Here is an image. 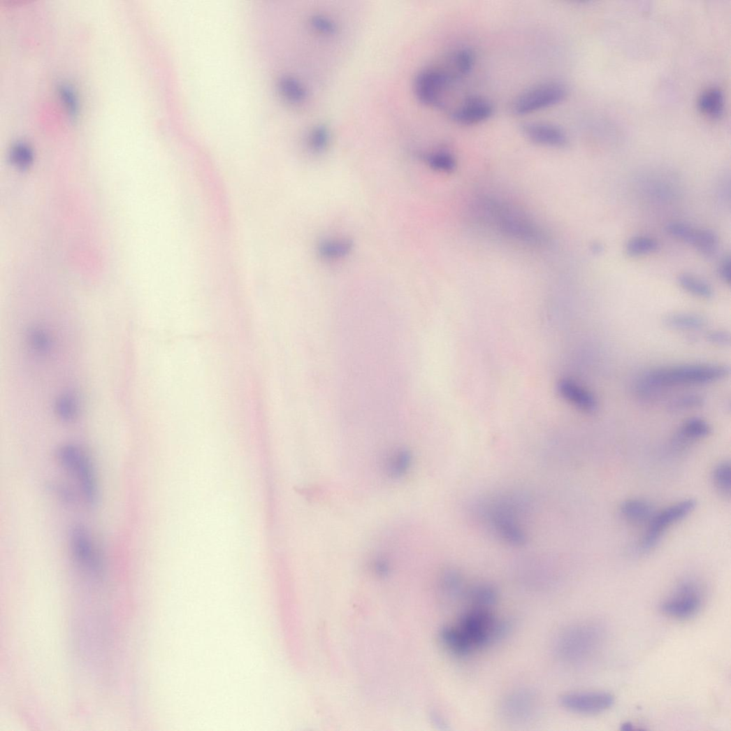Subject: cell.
<instances>
[{
	"instance_id": "obj_1",
	"label": "cell",
	"mask_w": 731,
	"mask_h": 731,
	"mask_svg": "<svg viewBox=\"0 0 731 731\" xmlns=\"http://www.w3.org/2000/svg\"><path fill=\"white\" fill-rule=\"evenodd\" d=\"M480 209L489 224L507 238L530 246H542L548 241L544 231L535 222L512 207L486 199Z\"/></svg>"
},
{
	"instance_id": "obj_2",
	"label": "cell",
	"mask_w": 731,
	"mask_h": 731,
	"mask_svg": "<svg viewBox=\"0 0 731 731\" xmlns=\"http://www.w3.org/2000/svg\"><path fill=\"white\" fill-rule=\"evenodd\" d=\"M605 639V630L599 624L579 623L561 631L555 639L553 650L559 660L576 665L598 654Z\"/></svg>"
},
{
	"instance_id": "obj_3",
	"label": "cell",
	"mask_w": 731,
	"mask_h": 731,
	"mask_svg": "<svg viewBox=\"0 0 731 731\" xmlns=\"http://www.w3.org/2000/svg\"><path fill=\"white\" fill-rule=\"evenodd\" d=\"M729 370L716 365H685L661 368L649 372L644 380V389H660L676 386L701 385L726 377Z\"/></svg>"
},
{
	"instance_id": "obj_4",
	"label": "cell",
	"mask_w": 731,
	"mask_h": 731,
	"mask_svg": "<svg viewBox=\"0 0 731 731\" xmlns=\"http://www.w3.org/2000/svg\"><path fill=\"white\" fill-rule=\"evenodd\" d=\"M482 517L493 535L507 544L519 547L526 541L519 521V509L511 498H498L486 503Z\"/></svg>"
},
{
	"instance_id": "obj_5",
	"label": "cell",
	"mask_w": 731,
	"mask_h": 731,
	"mask_svg": "<svg viewBox=\"0 0 731 731\" xmlns=\"http://www.w3.org/2000/svg\"><path fill=\"white\" fill-rule=\"evenodd\" d=\"M457 625L474 649L504 639L510 630L509 623L495 618L489 610L482 608L464 613Z\"/></svg>"
},
{
	"instance_id": "obj_6",
	"label": "cell",
	"mask_w": 731,
	"mask_h": 731,
	"mask_svg": "<svg viewBox=\"0 0 731 731\" xmlns=\"http://www.w3.org/2000/svg\"><path fill=\"white\" fill-rule=\"evenodd\" d=\"M704 602L705 591L701 583L693 579H686L662 602L660 609L667 616L686 621L697 616Z\"/></svg>"
},
{
	"instance_id": "obj_7",
	"label": "cell",
	"mask_w": 731,
	"mask_h": 731,
	"mask_svg": "<svg viewBox=\"0 0 731 731\" xmlns=\"http://www.w3.org/2000/svg\"><path fill=\"white\" fill-rule=\"evenodd\" d=\"M57 458L61 466L76 477L87 505L94 507L98 501V491L94 473L87 456L77 446L66 444L59 449Z\"/></svg>"
},
{
	"instance_id": "obj_8",
	"label": "cell",
	"mask_w": 731,
	"mask_h": 731,
	"mask_svg": "<svg viewBox=\"0 0 731 731\" xmlns=\"http://www.w3.org/2000/svg\"><path fill=\"white\" fill-rule=\"evenodd\" d=\"M695 507V501L689 498L655 512L649 521L646 533L639 544V551L646 553L653 549L667 530L690 514Z\"/></svg>"
},
{
	"instance_id": "obj_9",
	"label": "cell",
	"mask_w": 731,
	"mask_h": 731,
	"mask_svg": "<svg viewBox=\"0 0 731 731\" xmlns=\"http://www.w3.org/2000/svg\"><path fill=\"white\" fill-rule=\"evenodd\" d=\"M567 93L566 87L560 83L542 84L521 94L514 103L513 112L523 116L553 107L562 103Z\"/></svg>"
},
{
	"instance_id": "obj_10",
	"label": "cell",
	"mask_w": 731,
	"mask_h": 731,
	"mask_svg": "<svg viewBox=\"0 0 731 731\" xmlns=\"http://www.w3.org/2000/svg\"><path fill=\"white\" fill-rule=\"evenodd\" d=\"M457 79L452 73L437 69L421 72L415 80V92L421 103L426 106H442V93Z\"/></svg>"
},
{
	"instance_id": "obj_11",
	"label": "cell",
	"mask_w": 731,
	"mask_h": 731,
	"mask_svg": "<svg viewBox=\"0 0 731 731\" xmlns=\"http://www.w3.org/2000/svg\"><path fill=\"white\" fill-rule=\"evenodd\" d=\"M539 710L537 695L530 689L519 688L509 693L500 704V715L507 721L524 723L533 720Z\"/></svg>"
},
{
	"instance_id": "obj_12",
	"label": "cell",
	"mask_w": 731,
	"mask_h": 731,
	"mask_svg": "<svg viewBox=\"0 0 731 731\" xmlns=\"http://www.w3.org/2000/svg\"><path fill=\"white\" fill-rule=\"evenodd\" d=\"M559 704L573 713L595 715L610 709L615 704V697L606 692L568 693L560 697Z\"/></svg>"
},
{
	"instance_id": "obj_13",
	"label": "cell",
	"mask_w": 731,
	"mask_h": 731,
	"mask_svg": "<svg viewBox=\"0 0 731 731\" xmlns=\"http://www.w3.org/2000/svg\"><path fill=\"white\" fill-rule=\"evenodd\" d=\"M71 544L75 559L83 567L94 574L101 572V559L96 554L88 530L84 526L77 524L73 527Z\"/></svg>"
},
{
	"instance_id": "obj_14",
	"label": "cell",
	"mask_w": 731,
	"mask_h": 731,
	"mask_svg": "<svg viewBox=\"0 0 731 731\" xmlns=\"http://www.w3.org/2000/svg\"><path fill=\"white\" fill-rule=\"evenodd\" d=\"M523 135L539 145L563 148L569 143L568 137L560 127L544 122H527L521 126Z\"/></svg>"
},
{
	"instance_id": "obj_15",
	"label": "cell",
	"mask_w": 731,
	"mask_h": 731,
	"mask_svg": "<svg viewBox=\"0 0 731 731\" xmlns=\"http://www.w3.org/2000/svg\"><path fill=\"white\" fill-rule=\"evenodd\" d=\"M493 106L483 97L473 96L467 99L451 115L458 124L471 126L489 120L493 115Z\"/></svg>"
},
{
	"instance_id": "obj_16",
	"label": "cell",
	"mask_w": 731,
	"mask_h": 731,
	"mask_svg": "<svg viewBox=\"0 0 731 731\" xmlns=\"http://www.w3.org/2000/svg\"><path fill=\"white\" fill-rule=\"evenodd\" d=\"M676 238L693 245L703 255L711 257L718 249L719 238L711 229H695L685 223L681 224L676 231Z\"/></svg>"
},
{
	"instance_id": "obj_17",
	"label": "cell",
	"mask_w": 731,
	"mask_h": 731,
	"mask_svg": "<svg viewBox=\"0 0 731 731\" xmlns=\"http://www.w3.org/2000/svg\"><path fill=\"white\" fill-rule=\"evenodd\" d=\"M558 390L565 400L581 411L592 412L598 407V402L595 396L572 380H561L558 384Z\"/></svg>"
},
{
	"instance_id": "obj_18",
	"label": "cell",
	"mask_w": 731,
	"mask_h": 731,
	"mask_svg": "<svg viewBox=\"0 0 731 731\" xmlns=\"http://www.w3.org/2000/svg\"><path fill=\"white\" fill-rule=\"evenodd\" d=\"M711 432V427L707 421L700 418H692L681 425L674 444L679 449L684 448L694 441L707 437Z\"/></svg>"
},
{
	"instance_id": "obj_19",
	"label": "cell",
	"mask_w": 731,
	"mask_h": 731,
	"mask_svg": "<svg viewBox=\"0 0 731 731\" xmlns=\"http://www.w3.org/2000/svg\"><path fill=\"white\" fill-rule=\"evenodd\" d=\"M440 637L447 651L456 657L468 656L474 651V648L457 625L444 627Z\"/></svg>"
},
{
	"instance_id": "obj_20",
	"label": "cell",
	"mask_w": 731,
	"mask_h": 731,
	"mask_svg": "<svg viewBox=\"0 0 731 731\" xmlns=\"http://www.w3.org/2000/svg\"><path fill=\"white\" fill-rule=\"evenodd\" d=\"M413 463V456L410 451L398 449L391 451L384 461V470L386 475L398 479L407 475Z\"/></svg>"
},
{
	"instance_id": "obj_21",
	"label": "cell",
	"mask_w": 731,
	"mask_h": 731,
	"mask_svg": "<svg viewBox=\"0 0 731 731\" xmlns=\"http://www.w3.org/2000/svg\"><path fill=\"white\" fill-rule=\"evenodd\" d=\"M620 512L627 521L636 524L648 523L655 514L653 506L639 498L625 501L621 506Z\"/></svg>"
},
{
	"instance_id": "obj_22",
	"label": "cell",
	"mask_w": 731,
	"mask_h": 731,
	"mask_svg": "<svg viewBox=\"0 0 731 731\" xmlns=\"http://www.w3.org/2000/svg\"><path fill=\"white\" fill-rule=\"evenodd\" d=\"M699 108L704 115L719 118L724 111V96L721 90L711 88L704 92L699 99Z\"/></svg>"
},
{
	"instance_id": "obj_23",
	"label": "cell",
	"mask_w": 731,
	"mask_h": 731,
	"mask_svg": "<svg viewBox=\"0 0 731 731\" xmlns=\"http://www.w3.org/2000/svg\"><path fill=\"white\" fill-rule=\"evenodd\" d=\"M664 323L670 328L674 329L693 331L704 327L706 324V320L700 315L690 313H678L667 316L664 319Z\"/></svg>"
},
{
	"instance_id": "obj_24",
	"label": "cell",
	"mask_w": 731,
	"mask_h": 731,
	"mask_svg": "<svg viewBox=\"0 0 731 731\" xmlns=\"http://www.w3.org/2000/svg\"><path fill=\"white\" fill-rule=\"evenodd\" d=\"M56 412L61 421L71 422L79 414L80 405L77 395L71 391L61 395L56 403Z\"/></svg>"
},
{
	"instance_id": "obj_25",
	"label": "cell",
	"mask_w": 731,
	"mask_h": 731,
	"mask_svg": "<svg viewBox=\"0 0 731 731\" xmlns=\"http://www.w3.org/2000/svg\"><path fill=\"white\" fill-rule=\"evenodd\" d=\"M678 283L687 292L701 298H710L714 296L711 286L701 278L683 273L679 276Z\"/></svg>"
},
{
	"instance_id": "obj_26",
	"label": "cell",
	"mask_w": 731,
	"mask_h": 731,
	"mask_svg": "<svg viewBox=\"0 0 731 731\" xmlns=\"http://www.w3.org/2000/svg\"><path fill=\"white\" fill-rule=\"evenodd\" d=\"M466 594L477 608L487 609L493 605L498 600L496 589L486 584L475 586Z\"/></svg>"
},
{
	"instance_id": "obj_27",
	"label": "cell",
	"mask_w": 731,
	"mask_h": 731,
	"mask_svg": "<svg viewBox=\"0 0 731 731\" xmlns=\"http://www.w3.org/2000/svg\"><path fill=\"white\" fill-rule=\"evenodd\" d=\"M452 63L457 78L468 75L474 68L475 55L470 49H460L452 57Z\"/></svg>"
},
{
	"instance_id": "obj_28",
	"label": "cell",
	"mask_w": 731,
	"mask_h": 731,
	"mask_svg": "<svg viewBox=\"0 0 731 731\" xmlns=\"http://www.w3.org/2000/svg\"><path fill=\"white\" fill-rule=\"evenodd\" d=\"M659 243L649 237H637L630 239L625 245L626 254L630 256H639L657 252Z\"/></svg>"
},
{
	"instance_id": "obj_29",
	"label": "cell",
	"mask_w": 731,
	"mask_h": 731,
	"mask_svg": "<svg viewBox=\"0 0 731 731\" xmlns=\"http://www.w3.org/2000/svg\"><path fill=\"white\" fill-rule=\"evenodd\" d=\"M283 94L294 103H303L306 101L307 93L302 84L291 77H284L280 82Z\"/></svg>"
},
{
	"instance_id": "obj_30",
	"label": "cell",
	"mask_w": 731,
	"mask_h": 731,
	"mask_svg": "<svg viewBox=\"0 0 731 731\" xmlns=\"http://www.w3.org/2000/svg\"><path fill=\"white\" fill-rule=\"evenodd\" d=\"M442 588L449 596L458 598L464 594V582L461 574L456 570L449 569L446 570L442 577Z\"/></svg>"
},
{
	"instance_id": "obj_31",
	"label": "cell",
	"mask_w": 731,
	"mask_h": 731,
	"mask_svg": "<svg viewBox=\"0 0 731 731\" xmlns=\"http://www.w3.org/2000/svg\"><path fill=\"white\" fill-rule=\"evenodd\" d=\"M713 480L716 488L725 497H730L731 491V468L728 461L720 463L715 468Z\"/></svg>"
},
{
	"instance_id": "obj_32",
	"label": "cell",
	"mask_w": 731,
	"mask_h": 731,
	"mask_svg": "<svg viewBox=\"0 0 731 731\" xmlns=\"http://www.w3.org/2000/svg\"><path fill=\"white\" fill-rule=\"evenodd\" d=\"M426 161L432 169L449 173L456 168V160L449 152L442 151L427 156Z\"/></svg>"
},
{
	"instance_id": "obj_33",
	"label": "cell",
	"mask_w": 731,
	"mask_h": 731,
	"mask_svg": "<svg viewBox=\"0 0 731 731\" xmlns=\"http://www.w3.org/2000/svg\"><path fill=\"white\" fill-rule=\"evenodd\" d=\"M352 248L349 242H330L323 244L319 252L321 256L327 259H334L347 255Z\"/></svg>"
},
{
	"instance_id": "obj_34",
	"label": "cell",
	"mask_w": 731,
	"mask_h": 731,
	"mask_svg": "<svg viewBox=\"0 0 731 731\" xmlns=\"http://www.w3.org/2000/svg\"><path fill=\"white\" fill-rule=\"evenodd\" d=\"M29 344L31 348L39 354H47L50 348V340L44 331L40 328L32 329L29 332Z\"/></svg>"
},
{
	"instance_id": "obj_35",
	"label": "cell",
	"mask_w": 731,
	"mask_h": 731,
	"mask_svg": "<svg viewBox=\"0 0 731 731\" xmlns=\"http://www.w3.org/2000/svg\"><path fill=\"white\" fill-rule=\"evenodd\" d=\"M329 141V131L325 126H315L310 133V145L316 152L324 151Z\"/></svg>"
},
{
	"instance_id": "obj_36",
	"label": "cell",
	"mask_w": 731,
	"mask_h": 731,
	"mask_svg": "<svg viewBox=\"0 0 731 731\" xmlns=\"http://www.w3.org/2000/svg\"><path fill=\"white\" fill-rule=\"evenodd\" d=\"M704 402V398L700 395L687 394L681 396L672 401L670 405V410L672 411H682L696 408L702 406Z\"/></svg>"
},
{
	"instance_id": "obj_37",
	"label": "cell",
	"mask_w": 731,
	"mask_h": 731,
	"mask_svg": "<svg viewBox=\"0 0 731 731\" xmlns=\"http://www.w3.org/2000/svg\"><path fill=\"white\" fill-rule=\"evenodd\" d=\"M32 159V152L27 144L19 143L13 147L11 159L19 168H27L31 163Z\"/></svg>"
},
{
	"instance_id": "obj_38",
	"label": "cell",
	"mask_w": 731,
	"mask_h": 731,
	"mask_svg": "<svg viewBox=\"0 0 731 731\" xmlns=\"http://www.w3.org/2000/svg\"><path fill=\"white\" fill-rule=\"evenodd\" d=\"M59 93L61 101L69 113L73 116L76 115L78 113L79 103L73 88L68 85H64L60 87Z\"/></svg>"
},
{
	"instance_id": "obj_39",
	"label": "cell",
	"mask_w": 731,
	"mask_h": 731,
	"mask_svg": "<svg viewBox=\"0 0 731 731\" xmlns=\"http://www.w3.org/2000/svg\"><path fill=\"white\" fill-rule=\"evenodd\" d=\"M312 24L315 29L324 35H334L337 31V26L335 22L324 17H313Z\"/></svg>"
},
{
	"instance_id": "obj_40",
	"label": "cell",
	"mask_w": 731,
	"mask_h": 731,
	"mask_svg": "<svg viewBox=\"0 0 731 731\" xmlns=\"http://www.w3.org/2000/svg\"><path fill=\"white\" fill-rule=\"evenodd\" d=\"M707 340L708 342L719 346H727L730 343V335L726 331H714L708 333Z\"/></svg>"
},
{
	"instance_id": "obj_41",
	"label": "cell",
	"mask_w": 731,
	"mask_h": 731,
	"mask_svg": "<svg viewBox=\"0 0 731 731\" xmlns=\"http://www.w3.org/2000/svg\"><path fill=\"white\" fill-rule=\"evenodd\" d=\"M719 276L721 279L727 284H730L731 280V261L730 256H725L718 270Z\"/></svg>"
},
{
	"instance_id": "obj_42",
	"label": "cell",
	"mask_w": 731,
	"mask_h": 731,
	"mask_svg": "<svg viewBox=\"0 0 731 731\" xmlns=\"http://www.w3.org/2000/svg\"><path fill=\"white\" fill-rule=\"evenodd\" d=\"M373 567L377 573L384 575L389 572V563L386 558L377 557L373 560Z\"/></svg>"
},
{
	"instance_id": "obj_43",
	"label": "cell",
	"mask_w": 731,
	"mask_h": 731,
	"mask_svg": "<svg viewBox=\"0 0 731 731\" xmlns=\"http://www.w3.org/2000/svg\"><path fill=\"white\" fill-rule=\"evenodd\" d=\"M592 250L594 253H601L603 250V246L599 243L595 244L592 247Z\"/></svg>"
},
{
	"instance_id": "obj_44",
	"label": "cell",
	"mask_w": 731,
	"mask_h": 731,
	"mask_svg": "<svg viewBox=\"0 0 731 731\" xmlns=\"http://www.w3.org/2000/svg\"><path fill=\"white\" fill-rule=\"evenodd\" d=\"M621 729L628 731L632 730L635 729V728L633 724H631L630 723H625L622 725Z\"/></svg>"
}]
</instances>
